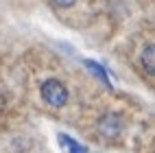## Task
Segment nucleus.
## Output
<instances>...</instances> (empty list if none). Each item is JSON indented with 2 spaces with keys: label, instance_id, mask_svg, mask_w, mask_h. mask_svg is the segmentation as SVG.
<instances>
[{
  "label": "nucleus",
  "instance_id": "obj_1",
  "mask_svg": "<svg viewBox=\"0 0 155 153\" xmlns=\"http://www.w3.org/2000/svg\"><path fill=\"white\" fill-rule=\"evenodd\" d=\"M42 96L50 107H64L68 101V90L66 85L57 79H48L46 83L42 85Z\"/></svg>",
  "mask_w": 155,
  "mask_h": 153
},
{
  "label": "nucleus",
  "instance_id": "obj_2",
  "mask_svg": "<svg viewBox=\"0 0 155 153\" xmlns=\"http://www.w3.org/2000/svg\"><path fill=\"white\" fill-rule=\"evenodd\" d=\"M120 129H122V122H120V118L116 114H109V116H105L98 122V131L105 138H116L120 134Z\"/></svg>",
  "mask_w": 155,
  "mask_h": 153
},
{
  "label": "nucleus",
  "instance_id": "obj_3",
  "mask_svg": "<svg viewBox=\"0 0 155 153\" xmlns=\"http://www.w3.org/2000/svg\"><path fill=\"white\" fill-rule=\"evenodd\" d=\"M142 66L147 72L155 75V46H147L142 53Z\"/></svg>",
  "mask_w": 155,
  "mask_h": 153
},
{
  "label": "nucleus",
  "instance_id": "obj_4",
  "mask_svg": "<svg viewBox=\"0 0 155 153\" xmlns=\"http://www.w3.org/2000/svg\"><path fill=\"white\" fill-rule=\"evenodd\" d=\"M59 142H61L64 147H68L70 153H87V149H85L83 145H79L77 140H72V138L66 136V134H59Z\"/></svg>",
  "mask_w": 155,
  "mask_h": 153
},
{
  "label": "nucleus",
  "instance_id": "obj_5",
  "mask_svg": "<svg viewBox=\"0 0 155 153\" xmlns=\"http://www.w3.org/2000/svg\"><path fill=\"white\" fill-rule=\"evenodd\" d=\"M85 66H87V68L92 70V72H94V77H98V79H101V81H103V83H105L107 88L111 85V83H109V79H107V72H105V68H103V66H98L96 61H90V59L85 61Z\"/></svg>",
  "mask_w": 155,
  "mask_h": 153
},
{
  "label": "nucleus",
  "instance_id": "obj_6",
  "mask_svg": "<svg viewBox=\"0 0 155 153\" xmlns=\"http://www.w3.org/2000/svg\"><path fill=\"white\" fill-rule=\"evenodd\" d=\"M55 2L59 7H70V5H74V0H55Z\"/></svg>",
  "mask_w": 155,
  "mask_h": 153
}]
</instances>
